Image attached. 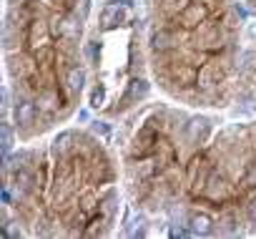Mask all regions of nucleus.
<instances>
[{"instance_id": "2", "label": "nucleus", "mask_w": 256, "mask_h": 239, "mask_svg": "<svg viewBox=\"0 0 256 239\" xmlns=\"http://www.w3.org/2000/svg\"><path fill=\"white\" fill-rule=\"evenodd\" d=\"M206 16H208L206 6H201V3H191V6H186V8L181 11L178 23H181L184 28H198V26L206 21Z\"/></svg>"}, {"instance_id": "27", "label": "nucleus", "mask_w": 256, "mask_h": 239, "mask_svg": "<svg viewBox=\"0 0 256 239\" xmlns=\"http://www.w3.org/2000/svg\"><path fill=\"white\" fill-rule=\"evenodd\" d=\"M46 3H53V0H46Z\"/></svg>"}, {"instance_id": "13", "label": "nucleus", "mask_w": 256, "mask_h": 239, "mask_svg": "<svg viewBox=\"0 0 256 239\" xmlns=\"http://www.w3.org/2000/svg\"><path fill=\"white\" fill-rule=\"evenodd\" d=\"M156 154H158V166L164 169V166H168V164H174V159H176V151H174V146L166 141V139H158L156 141Z\"/></svg>"}, {"instance_id": "9", "label": "nucleus", "mask_w": 256, "mask_h": 239, "mask_svg": "<svg viewBox=\"0 0 256 239\" xmlns=\"http://www.w3.org/2000/svg\"><path fill=\"white\" fill-rule=\"evenodd\" d=\"M174 81L178 86H194V83H198V71L191 63H178L174 68Z\"/></svg>"}, {"instance_id": "10", "label": "nucleus", "mask_w": 256, "mask_h": 239, "mask_svg": "<svg viewBox=\"0 0 256 239\" xmlns=\"http://www.w3.org/2000/svg\"><path fill=\"white\" fill-rule=\"evenodd\" d=\"M218 83H221V71H218V66L206 63V66L198 71V86H201V88H214V86H218Z\"/></svg>"}, {"instance_id": "7", "label": "nucleus", "mask_w": 256, "mask_h": 239, "mask_svg": "<svg viewBox=\"0 0 256 239\" xmlns=\"http://www.w3.org/2000/svg\"><path fill=\"white\" fill-rule=\"evenodd\" d=\"M176 46H178V41H176V36H174L171 31H166V28H158V31H154V33H151V48H154L156 53L174 51Z\"/></svg>"}, {"instance_id": "5", "label": "nucleus", "mask_w": 256, "mask_h": 239, "mask_svg": "<svg viewBox=\"0 0 256 239\" xmlns=\"http://www.w3.org/2000/svg\"><path fill=\"white\" fill-rule=\"evenodd\" d=\"M156 134H154V129L151 126H144L141 131H138V136L134 139V154L136 156H146V154H151V151H156Z\"/></svg>"}, {"instance_id": "19", "label": "nucleus", "mask_w": 256, "mask_h": 239, "mask_svg": "<svg viewBox=\"0 0 256 239\" xmlns=\"http://www.w3.org/2000/svg\"><path fill=\"white\" fill-rule=\"evenodd\" d=\"M70 139H73V134H68V131L56 139V154H58V156H63V154L70 149Z\"/></svg>"}, {"instance_id": "8", "label": "nucleus", "mask_w": 256, "mask_h": 239, "mask_svg": "<svg viewBox=\"0 0 256 239\" xmlns=\"http://www.w3.org/2000/svg\"><path fill=\"white\" fill-rule=\"evenodd\" d=\"M188 231H191V234H198V236L211 234V231H214V219H211L206 211H196V214H191V219H188Z\"/></svg>"}, {"instance_id": "12", "label": "nucleus", "mask_w": 256, "mask_h": 239, "mask_svg": "<svg viewBox=\"0 0 256 239\" xmlns=\"http://www.w3.org/2000/svg\"><path fill=\"white\" fill-rule=\"evenodd\" d=\"M123 11L118 8V6H106L103 8V13H100V26L103 28H116L118 23H123Z\"/></svg>"}, {"instance_id": "6", "label": "nucleus", "mask_w": 256, "mask_h": 239, "mask_svg": "<svg viewBox=\"0 0 256 239\" xmlns=\"http://www.w3.org/2000/svg\"><path fill=\"white\" fill-rule=\"evenodd\" d=\"M13 116H16V124L18 126H30L36 121V116H38V106L28 98H20L13 108Z\"/></svg>"}, {"instance_id": "17", "label": "nucleus", "mask_w": 256, "mask_h": 239, "mask_svg": "<svg viewBox=\"0 0 256 239\" xmlns=\"http://www.w3.org/2000/svg\"><path fill=\"white\" fill-rule=\"evenodd\" d=\"M118 199H116V194L110 191V194H106L103 199H100V204H98V209L103 211V216L106 219H113V214H116V209H118V204H116Z\"/></svg>"}, {"instance_id": "24", "label": "nucleus", "mask_w": 256, "mask_h": 239, "mask_svg": "<svg viewBox=\"0 0 256 239\" xmlns=\"http://www.w3.org/2000/svg\"><path fill=\"white\" fill-rule=\"evenodd\" d=\"M246 216L251 219V224H256V199L246 204Z\"/></svg>"}, {"instance_id": "11", "label": "nucleus", "mask_w": 256, "mask_h": 239, "mask_svg": "<svg viewBox=\"0 0 256 239\" xmlns=\"http://www.w3.org/2000/svg\"><path fill=\"white\" fill-rule=\"evenodd\" d=\"M148 93V83L144 81V78H134L131 83H128V91H126V96H123V103L128 106V101H138V98H144Z\"/></svg>"}, {"instance_id": "1", "label": "nucleus", "mask_w": 256, "mask_h": 239, "mask_svg": "<svg viewBox=\"0 0 256 239\" xmlns=\"http://www.w3.org/2000/svg\"><path fill=\"white\" fill-rule=\"evenodd\" d=\"M204 194H206L208 199H214V201H221V199H226V196L231 194V186L226 184V179H224L221 174L211 171L208 179H206V184H204Z\"/></svg>"}, {"instance_id": "14", "label": "nucleus", "mask_w": 256, "mask_h": 239, "mask_svg": "<svg viewBox=\"0 0 256 239\" xmlns=\"http://www.w3.org/2000/svg\"><path fill=\"white\" fill-rule=\"evenodd\" d=\"M66 83H68V88H70L73 93H78V91L83 88V83H86V71H83L80 66H73V68H68Z\"/></svg>"}, {"instance_id": "15", "label": "nucleus", "mask_w": 256, "mask_h": 239, "mask_svg": "<svg viewBox=\"0 0 256 239\" xmlns=\"http://www.w3.org/2000/svg\"><path fill=\"white\" fill-rule=\"evenodd\" d=\"M58 106V93L53 88H40L38 91V108L40 111H53Z\"/></svg>"}, {"instance_id": "3", "label": "nucleus", "mask_w": 256, "mask_h": 239, "mask_svg": "<svg viewBox=\"0 0 256 239\" xmlns=\"http://www.w3.org/2000/svg\"><path fill=\"white\" fill-rule=\"evenodd\" d=\"M50 36H53V33H50V26H48V23H43V21H30V28H28V43H30L33 51L48 46V38H50Z\"/></svg>"}, {"instance_id": "18", "label": "nucleus", "mask_w": 256, "mask_h": 239, "mask_svg": "<svg viewBox=\"0 0 256 239\" xmlns=\"http://www.w3.org/2000/svg\"><path fill=\"white\" fill-rule=\"evenodd\" d=\"M98 204H100V201H98V196H96L93 191H88V194L80 196V211H86V214H90Z\"/></svg>"}, {"instance_id": "25", "label": "nucleus", "mask_w": 256, "mask_h": 239, "mask_svg": "<svg viewBox=\"0 0 256 239\" xmlns=\"http://www.w3.org/2000/svg\"><path fill=\"white\" fill-rule=\"evenodd\" d=\"M93 131H96V134H100V136H108V134H110V129H108L103 121H96V124H93Z\"/></svg>"}, {"instance_id": "23", "label": "nucleus", "mask_w": 256, "mask_h": 239, "mask_svg": "<svg viewBox=\"0 0 256 239\" xmlns=\"http://www.w3.org/2000/svg\"><path fill=\"white\" fill-rule=\"evenodd\" d=\"M103 98H106L103 86H96V88H93V93H90V106H100V103H103Z\"/></svg>"}, {"instance_id": "16", "label": "nucleus", "mask_w": 256, "mask_h": 239, "mask_svg": "<svg viewBox=\"0 0 256 239\" xmlns=\"http://www.w3.org/2000/svg\"><path fill=\"white\" fill-rule=\"evenodd\" d=\"M206 134H208V124L204 121V118H194V121H188V139L191 141H201Z\"/></svg>"}, {"instance_id": "22", "label": "nucleus", "mask_w": 256, "mask_h": 239, "mask_svg": "<svg viewBox=\"0 0 256 239\" xmlns=\"http://www.w3.org/2000/svg\"><path fill=\"white\" fill-rule=\"evenodd\" d=\"M0 131H3V154H8L10 146H13V131H10V124H3V126H0Z\"/></svg>"}, {"instance_id": "21", "label": "nucleus", "mask_w": 256, "mask_h": 239, "mask_svg": "<svg viewBox=\"0 0 256 239\" xmlns=\"http://www.w3.org/2000/svg\"><path fill=\"white\" fill-rule=\"evenodd\" d=\"M16 181H18V186H20V189H26V191H30V186H33V176H30L26 169L16 171Z\"/></svg>"}, {"instance_id": "20", "label": "nucleus", "mask_w": 256, "mask_h": 239, "mask_svg": "<svg viewBox=\"0 0 256 239\" xmlns=\"http://www.w3.org/2000/svg\"><path fill=\"white\" fill-rule=\"evenodd\" d=\"M241 184L244 186H248V189H254L256 186V161L254 164H248V169L244 171V176H241Z\"/></svg>"}, {"instance_id": "26", "label": "nucleus", "mask_w": 256, "mask_h": 239, "mask_svg": "<svg viewBox=\"0 0 256 239\" xmlns=\"http://www.w3.org/2000/svg\"><path fill=\"white\" fill-rule=\"evenodd\" d=\"M78 8H80V13H78V16H80V18H86V16H88V11H90V0H80V3L76 6V11H78Z\"/></svg>"}, {"instance_id": "4", "label": "nucleus", "mask_w": 256, "mask_h": 239, "mask_svg": "<svg viewBox=\"0 0 256 239\" xmlns=\"http://www.w3.org/2000/svg\"><path fill=\"white\" fill-rule=\"evenodd\" d=\"M8 71H10L16 78H30V76L38 71V63L18 53V56H10V58H8Z\"/></svg>"}]
</instances>
